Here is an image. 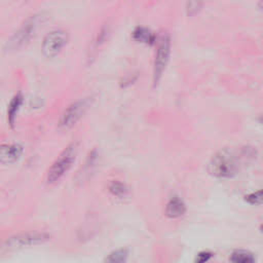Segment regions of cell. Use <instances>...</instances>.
<instances>
[{
    "label": "cell",
    "instance_id": "6da1fadb",
    "mask_svg": "<svg viewBox=\"0 0 263 263\" xmlns=\"http://www.w3.org/2000/svg\"><path fill=\"white\" fill-rule=\"evenodd\" d=\"M46 18L47 14L45 12H37L29 16L7 41V50L14 51L27 46L35 37Z\"/></svg>",
    "mask_w": 263,
    "mask_h": 263
},
{
    "label": "cell",
    "instance_id": "7a4b0ae2",
    "mask_svg": "<svg viewBox=\"0 0 263 263\" xmlns=\"http://www.w3.org/2000/svg\"><path fill=\"white\" fill-rule=\"evenodd\" d=\"M239 168V161L237 155L229 149H222L218 151L211 158L208 171L218 179H229L235 176Z\"/></svg>",
    "mask_w": 263,
    "mask_h": 263
},
{
    "label": "cell",
    "instance_id": "3957f363",
    "mask_svg": "<svg viewBox=\"0 0 263 263\" xmlns=\"http://www.w3.org/2000/svg\"><path fill=\"white\" fill-rule=\"evenodd\" d=\"M78 149V142H72L60 153L46 173L47 184L52 185L58 183L69 172L77 157Z\"/></svg>",
    "mask_w": 263,
    "mask_h": 263
},
{
    "label": "cell",
    "instance_id": "277c9868",
    "mask_svg": "<svg viewBox=\"0 0 263 263\" xmlns=\"http://www.w3.org/2000/svg\"><path fill=\"white\" fill-rule=\"evenodd\" d=\"M50 239V234L44 231H26L7 237L1 249L4 251H15L35 246L44 245Z\"/></svg>",
    "mask_w": 263,
    "mask_h": 263
},
{
    "label": "cell",
    "instance_id": "5b68a950",
    "mask_svg": "<svg viewBox=\"0 0 263 263\" xmlns=\"http://www.w3.org/2000/svg\"><path fill=\"white\" fill-rule=\"evenodd\" d=\"M156 50L153 61V83L156 85L165 71L171 55V38L167 33H163L156 39Z\"/></svg>",
    "mask_w": 263,
    "mask_h": 263
},
{
    "label": "cell",
    "instance_id": "8992f818",
    "mask_svg": "<svg viewBox=\"0 0 263 263\" xmlns=\"http://www.w3.org/2000/svg\"><path fill=\"white\" fill-rule=\"evenodd\" d=\"M91 97L79 99L70 104L62 113L59 120V127L62 129H69L74 126L80 118L86 113L92 104Z\"/></svg>",
    "mask_w": 263,
    "mask_h": 263
},
{
    "label": "cell",
    "instance_id": "52a82bcc",
    "mask_svg": "<svg viewBox=\"0 0 263 263\" xmlns=\"http://www.w3.org/2000/svg\"><path fill=\"white\" fill-rule=\"evenodd\" d=\"M69 41V34L63 29H54L48 32L41 43V51L46 58L58 55Z\"/></svg>",
    "mask_w": 263,
    "mask_h": 263
},
{
    "label": "cell",
    "instance_id": "ba28073f",
    "mask_svg": "<svg viewBox=\"0 0 263 263\" xmlns=\"http://www.w3.org/2000/svg\"><path fill=\"white\" fill-rule=\"evenodd\" d=\"M24 152L23 147L15 143L0 144V162L10 164L17 161Z\"/></svg>",
    "mask_w": 263,
    "mask_h": 263
},
{
    "label": "cell",
    "instance_id": "9c48e42d",
    "mask_svg": "<svg viewBox=\"0 0 263 263\" xmlns=\"http://www.w3.org/2000/svg\"><path fill=\"white\" fill-rule=\"evenodd\" d=\"M186 204L179 196H172L165 204L164 214L170 219H178L185 215Z\"/></svg>",
    "mask_w": 263,
    "mask_h": 263
},
{
    "label": "cell",
    "instance_id": "30bf717a",
    "mask_svg": "<svg viewBox=\"0 0 263 263\" xmlns=\"http://www.w3.org/2000/svg\"><path fill=\"white\" fill-rule=\"evenodd\" d=\"M24 102V98L21 92L15 93L12 99L10 100L8 106H7V121L10 126L14 125V121L16 118V115L22 107V104Z\"/></svg>",
    "mask_w": 263,
    "mask_h": 263
},
{
    "label": "cell",
    "instance_id": "8fae6325",
    "mask_svg": "<svg viewBox=\"0 0 263 263\" xmlns=\"http://www.w3.org/2000/svg\"><path fill=\"white\" fill-rule=\"evenodd\" d=\"M132 36H133V39L136 40L137 42H141L149 45L156 43V36L154 35V33H152L149 29L145 27H137L134 30Z\"/></svg>",
    "mask_w": 263,
    "mask_h": 263
},
{
    "label": "cell",
    "instance_id": "7c38bea8",
    "mask_svg": "<svg viewBox=\"0 0 263 263\" xmlns=\"http://www.w3.org/2000/svg\"><path fill=\"white\" fill-rule=\"evenodd\" d=\"M108 191L113 197H115L117 199H125L129 195L128 187L124 183H122L118 180H114V181L110 182V184L108 186Z\"/></svg>",
    "mask_w": 263,
    "mask_h": 263
},
{
    "label": "cell",
    "instance_id": "4fadbf2b",
    "mask_svg": "<svg viewBox=\"0 0 263 263\" xmlns=\"http://www.w3.org/2000/svg\"><path fill=\"white\" fill-rule=\"evenodd\" d=\"M128 259V251L126 249H117L109 253L103 263H126Z\"/></svg>",
    "mask_w": 263,
    "mask_h": 263
},
{
    "label": "cell",
    "instance_id": "5bb4252c",
    "mask_svg": "<svg viewBox=\"0 0 263 263\" xmlns=\"http://www.w3.org/2000/svg\"><path fill=\"white\" fill-rule=\"evenodd\" d=\"M231 263H255L252 253L246 250H236L230 256Z\"/></svg>",
    "mask_w": 263,
    "mask_h": 263
},
{
    "label": "cell",
    "instance_id": "9a60e30c",
    "mask_svg": "<svg viewBox=\"0 0 263 263\" xmlns=\"http://www.w3.org/2000/svg\"><path fill=\"white\" fill-rule=\"evenodd\" d=\"M108 34H109V29H108V27L104 26V27L98 32V34H97V36H96V39H95V41H93V48H95V49H98L102 44L105 43Z\"/></svg>",
    "mask_w": 263,
    "mask_h": 263
},
{
    "label": "cell",
    "instance_id": "2e32d148",
    "mask_svg": "<svg viewBox=\"0 0 263 263\" xmlns=\"http://www.w3.org/2000/svg\"><path fill=\"white\" fill-rule=\"evenodd\" d=\"M202 7V2L198 1H192V2H187L186 3V12L188 15H194L196 14Z\"/></svg>",
    "mask_w": 263,
    "mask_h": 263
},
{
    "label": "cell",
    "instance_id": "e0dca14e",
    "mask_svg": "<svg viewBox=\"0 0 263 263\" xmlns=\"http://www.w3.org/2000/svg\"><path fill=\"white\" fill-rule=\"evenodd\" d=\"M246 201H248L251 204H261L262 202V191L258 190L256 192H252L245 197Z\"/></svg>",
    "mask_w": 263,
    "mask_h": 263
},
{
    "label": "cell",
    "instance_id": "ac0fdd59",
    "mask_svg": "<svg viewBox=\"0 0 263 263\" xmlns=\"http://www.w3.org/2000/svg\"><path fill=\"white\" fill-rule=\"evenodd\" d=\"M213 254L209 251H202L199 252L195 258L194 263H208L209 260L212 258Z\"/></svg>",
    "mask_w": 263,
    "mask_h": 263
}]
</instances>
